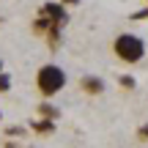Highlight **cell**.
Listing matches in <instances>:
<instances>
[{
    "instance_id": "8992f818",
    "label": "cell",
    "mask_w": 148,
    "mask_h": 148,
    "mask_svg": "<svg viewBox=\"0 0 148 148\" xmlns=\"http://www.w3.org/2000/svg\"><path fill=\"white\" fill-rule=\"evenodd\" d=\"M38 115H41V118H49V121H55L60 112H58V107H55V104H49V101H41V104H38Z\"/></svg>"
},
{
    "instance_id": "5bb4252c",
    "label": "cell",
    "mask_w": 148,
    "mask_h": 148,
    "mask_svg": "<svg viewBox=\"0 0 148 148\" xmlns=\"http://www.w3.org/2000/svg\"><path fill=\"white\" fill-rule=\"evenodd\" d=\"M60 3H63V5H77L79 0H60Z\"/></svg>"
},
{
    "instance_id": "4fadbf2b",
    "label": "cell",
    "mask_w": 148,
    "mask_h": 148,
    "mask_svg": "<svg viewBox=\"0 0 148 148\" xmlns=\"http://www.w3.org/2000/svg\"><path fill=\"white\" fill-rule=\"evenodd\" d=\"M5 134H11V137H22V134H25V129H19V126H11Z\"/></svg>"
},
{
    "instance_id": "ba28073f",
    "label": "cell",
    "mask_w": 148,
    "mask_h": 148,
    "mask_svg": "<svg viewBox=\"0 0 148 148\" xmlns=\"http://www.w3.org/2000/svg\"><path fill=\"white\" fill-rule=\"evenodd\" d=\"M60 27H63V25H52V27L47 30V41H49V47H58V44H60Z\"/></svg>"
},
{
    "instance_id": "9c48e42d",
    "label": "cell",
    "mask_w": 148,
    "mask_h": 148,
    "mask_svg": "<svg viewBox=\"0 0 148 148\" xmlns=\"http://www.w3.org/2000/svg\"><path fill=\"white\" fill-rule=\"evenodd\" d=\"M118 85L126 88V90H134V88H137V79H134L132 74H118Z\"/></svg>"
},
{
    "instance_id": "52a82bcc",
    "label": "cell",
    "mask_w": 148,
    "mask_h": 148,
    "mask_svg": "<svg viewBox=\"0 0 148 148\" xmlns=\"http://www.w3.org/2000/svg\"><path fill=\"white\" fill-rule=\"evenodd\" d=\"M52 25H55V22L49 19V16H44V14H38V19L33 22V30H36V33H47V30H49V27H52Z\"/></svg>"
},
{
    "instance_id": "7c38bea8",
    "label": "cell",
    "mask_w": 148,
    "mask_h": 148,
    "mask_svg": "<svg viewBox=\"0 0 148 148\" xmlns=\"http://www.w3.org/2000/svg\"><path fill=\"white\" fill-rule=\"evenodd\" d=\"M137 137H140V140H145V143H148V123H143V126L137 129Z\"/></svg>"
},
{
    "instance_id": "9a60e30c",
    "label": "cell",
    "mask_w": 148,
    "mask_h": 148,
    "mask_svg": "<svg viewBox=\"0 0 148 148\" xmlns=\"http://www.w3.org/2000/svg\"><path fill=\"white\" fill-rule=\"evenodd\" d=\"M0 71H3V63H0Z\"/></svg>"
},
{
    "instance_id": "7a4b0ae2",
    "label": "cell",
    "mask_w": 148,
    "mask_h": 148,
    "mask_svg": "<svg viewBox=\"0 0 148 148\" xmlns=\"http://www.w3.org/2000/svg\"><path fill=\"white\" fill-rule=\"evenodd\" d=\"M36 85H38V90H41V96L52 99L55 93H60V90L66 88V71L60 69V66H55V63H47V66L38 69Z\"/></svg>"
},
{
    "instance_id": "8fae6325",
    "label": "cell",
    "mask_w": 148,
    "mask_h": 148,
    "mask_svg": "<svg viewBox=\"0 0 148 148\" xmlns=\"http://www.w3.org/2000/svg\"><path fill=\"white\" fill-rule=\"evenodd\" d=\"M129 16H132L134 22H137V19H148V5H145V8H140V11H132Z\"/></svg>"
},
{
    "instance_id": "3957f363",
    "label": "cell",
    "mask_w": 148,
    "mask_h": 148,
    "mask_svg": "<svg viewBox=\"0 0 148 148\" xmlns=\"http://www.w3.org/2000/svg\"><path fill=\"white\" fill-rule=\"evenodd\" d=\"M41 14L49 16L55 25H66V19H69V11H66V5L60 3V0H58V3H44L41 5Z\"/></svg>"
},
{
    "instance_id": "277c9868",
    "label": "cell",
    "mask_w": 148,
    "mask_h": 148,
    "mask_svg": "<svg viewBox=\"0 0 148 148\" xmlns=\"http://www.w3.org/2000/svg\"><path fill=\"white\" fill-rule=\"evenodd\" d=\"M82 90H85V93H90V96L104 93V79L96 77V74H85V77H82Z\"/></svg>"
},
{
    "instance_id": "6da1fadb",
    "label": "cell",
    "mask_w": 148,
    "mask_h": 148,
    "mask_svg": "<svg viewBox=\"0 0 148 148\" xmlns=\"http://www.w3.org/2000/svg\"><path fill=\"white\" fill-rule=\"evenodd\" d=\"M112 52L123 63H140L145 58V41L140 36H134V33H121L112 41Z\"/></svg>"
},
{
    "instance_id": "30bf717a",
    "label": "cell",
    "mask_w": 148,
    "mask_h": 148,
    "mask_svg": "<svg viewBox=\"0 0 148 148\" xmlns=\"http://www.w3.org/2000/svg\"><path fill=\"white\" fill-rule=\"evenodd\" d=\"M11 90V77L8 71H0V93H8Z\"/></svg>"
},
{
    "instance_id": "5b68a950",
    "label": "cell",
    "mask_w": 148,
    "mask_h": 148,
    "mask_svg": "<svg viewBox=\"0 0 148 148\" xmlns=\"http://www.w3.org/2000/svg\"><path fill=\"white\" fill-rule=\"evenodd\" d=\"M30 129L38 134H52L55 132V121H49V118H41V121H30Z\"/></svg>"
}]
</instances>
